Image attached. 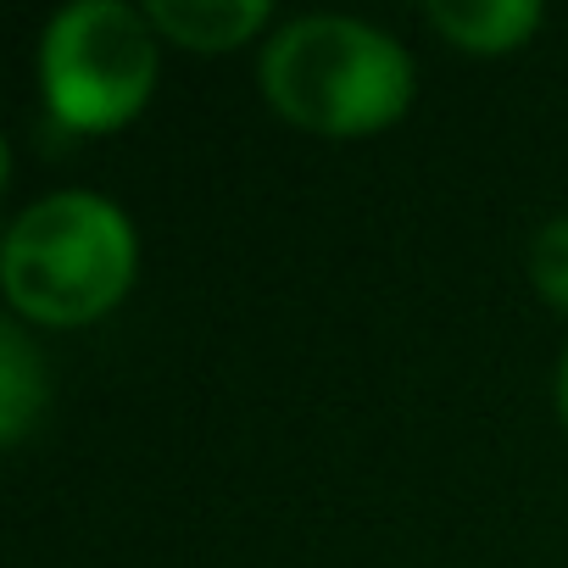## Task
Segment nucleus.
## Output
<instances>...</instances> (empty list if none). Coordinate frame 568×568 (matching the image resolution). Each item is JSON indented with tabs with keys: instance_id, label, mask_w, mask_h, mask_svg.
Masks as SVG:
<instances>
[{
	"instance_id": "f257e3e1",
	"label": "nucleus",
	"mask_w": 568,
	"mask_h": 568,
	"mask_svg": "<svg viewBox=\"0 0 568 568\" xmlns=\"http://www.w3.org/2000/svg\"><path fill=\"white\" fill-rule=\"evenodd\" d=\"M256 84L284 123L324 140H363L407 118L418 68L396 34L346 12H307L267 34Z\"/></svg>"
},
{
	"instance_id": "f03ea898",
	"label": "nucleus",
	"mask_w": 568,
	"mask_h": 568,
	"mask_svg": "<svg viewBox=\"0 0 568 568\" xmlns=\"http://www.w3.org/2000/svg\"><path fill=\"white\" fill-rule=\"evenodd\" d=\"M140 273V234L129 212L95 190H51L29 201L0 240V291L12 313L45 329H84L106 318Z\"/></svg>"
},
{
	"instance_id": "7ed1b4c3",
	"label": "nucleus",
	"mask_w": 568,
	"mask_h": 568,
	"mask_svg": "<svg viewBox=\"0 0 568 568\" xmlns=\"http://www.w3.org/2000/svg\"><path fill=\"white\" fill-rule=\"evenodd\" d=\"M34 68L62 129L112 134L145 112L162 73V34L129 0H73L45 23Z\"/></svg>"
},
{
	"instance_id": "20e7f679",
	"label": "nucleus",
	"mask_w": 568,
	"mask_h": 568,
	"mask_svg": "<svg viewBox=\"0 0 568 568\" xmlns=\"http://www.w3.org/2000/svg\"><path fill=\"white\" fill-rule=\"evenodd\" d=\"M145 18L168 45H184L195 57H217V51L245 45L256 29H267L273 7L267 0H151Z\"/></svg>"
},
{
	"instance_id": "39448f33",
	"label": "nucleus",
	"mask_w": 568,
	"mask_h": 568,
	"mask_svg": "<svg viewBox=\"0 0 568 568\" xmlns=\"http://www.w3.org/2000/svg\"><path fill=\"white\" fill-rule=\"evenodd\" d=\"M424 18L440 40H452L468 57H507L546 23L535 0H429Z\"/></svg>"
},
{
	"instance_id": "423d86ee",
	"label": "nucleus",
	"mask_w": 568,
	"mask_h": 568,
	"mask_svg": "<svg viewBox=\"0 0 568 568\" xmlns=\"http://www.w3.org/2000/svg\"><path fill=\"white\" fill-rule=\"evenodd\" d=\"M45 413V363L23 324L0 329V446H23L34 418Z\"/></svg>"
},
{
	"instance_id": "0eeeda50",
	"label": "nucleus",
	"mask_w": 568,
	"mask_h": 568,
	"mask_svg": "<svg viewBox=\"0 0 568 568\" xmlns=\"http://www.w3.org/2000/svg\"><path fill=\"white\" fill-rule=\"evenodd\" d=\"M529 284L557 313H568V212L546 217L529 240Z\"/></svg>"
},
{
	"instance_id": "6e6552de",
	"label": "nucleus",
	"mask_w": 568,
	"mask_h": 568,
	"mask_svg": "<svg viewBox=\"0 0 568 568\" xmlns=\"http://www.w3.org/2000/svg\"><path fill=\"white\" fill-rule=\"evenodd\" d=\"M557 413H562V429H568V346H562V363H557Z\"/></svg>"
}]
</instances>
